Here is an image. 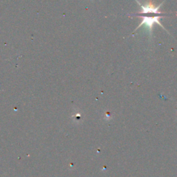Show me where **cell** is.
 Listing matches in <instances>:
<instances>
[{
    "label": "cell",
    "instance_id": "6da1fadb",
    "mask_svg": "<svg viewBox=\"0 0 177 177\" xmlns=\"http://www.w3.org/2000/svg\"><path fill=\"white\" fill-rule=\"evenodd\" d=\"M136 1L141 6L142 11H141V12H138V13L131 15L130 16L139 17L143 19V21L141 22V24L136 28L135 31H136L138 28H140L141 26H143V25H145L147 29H148V32L150 33V37H151V35H152V28L154 24L155 23H157L158 25H160L164 30L166 31V29L164 28L163 25L161 24V22H159V19L162 18V17H163L165 16H167V13H163V12L158 11V9L161 8L162 4L164 3L165 1L162 2V3L160 5H158L157 7L154 6L151 1L148 2V3L145 5L141 4L138 0H136Z\"/></svg>",
    "mask_w": 177,
    "mask_h": 177
}]
</instances>
